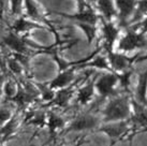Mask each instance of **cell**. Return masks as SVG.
I'll return each mask as SVG.
<instances>
[{"label": "cell", "mask_w": 147, "mask_h": 146, "mask_svg": "<svg viewBox=\"0 0 147 146\" xmlns=\"http://www.w3.org/2000/svg\"><path fill=\"white\" fill-rule=\"evenodd\" d=\"M131 111V96L128 93H119L107 99L99 113L101 115L102 122H111L130 118Z\"/></svg>", "instance_id": "cell-1"}, {"label": "cell", "mask_w": 147, "mask_h": 146, "mask_svg": "<svg viewBox=\"0 0 147 146\" xmlns=\"http://www.w3.org/2000/svg\"><path fill=\"white\" fill-rule=\"evenodd\" d=\"M96 132L104 133L109 137L111 142H118L131 139L135 133V129L130 118L119 122H102Z\"/></svg>", "instance_id": "cell-2"}, {"label": "cell", "mask_w": 147, "mask_h": 146, "mask_svg": "<svg viewBox=\"0 0 147 146\" xmlns=\"http://www.w3.org/2000/svg\"><path fill=\"white\" fill-rule=\"evenodd\" d=\"M102 124V118L100 113H94L91 111L81 113L68 122L62 134L72 133V132H87L96 131L98 127Z\"/></svg>", "instance_id": "cell-3"}, {"label": "cell", "mask_w": 147, "mask_h": 146, "mask_svg": "<svg viewBox=\"0 0 147 146\" xmlns=\"http://www.w3.org/2000/svg\"><path fill=\"white\" fill-rule=\"evenodd\" d=\"M94 88L96 93H98L99 98L102 101H106L110 98L123 93H120L119 89L118 75L113 71H105L102 74L97 75L94 82Z\"/></svg>", "instance_id": "cell-4"}, {"label": "cell", "mask_w": 147, "mask_h": 146, "mask_svg": "<svg viewBox=\"0 0 147 146\" xmlns=\"http://www.w3.org/2000/svg\"><path fill=\"white\" fill-rule=\"evenodd\" d=\"M125 29L126 32L123 36H119L115 45V49L118 52L130 53L133 51L147 49V38L145 34H142L130 28Z\"/></svg>", "instance_id": "cell-5"}, {"label": "cell", "mask_w": 147, "mask_h": 146, "mask_svg": "<svg viewBox=\"0 0 147 146\" xmlns=\"http://www.w3.org/2000/svg\"><path fill=\"white\" fill-rule=\"evenodd\" d=\"M121 27L117 22H106L100 18V32H101V42L100 45L102 46L105 52L114 51L116 42L120 36Z\"/></svg>", "instance_id": "cell-6"}, {"label": "cell", "mask_w": 147, "mask_h": 146, "mask_svg": "<svg viewBox=\"0 0 147 146\" xmlns=\"http://www.w3.org/2000/svg\"><path fill=\"white\" fill-rule=\"evenodd\" d=\"M107 56V60L110 64V67L112 71L115 73H121L126 70L131 69L135 64V60L140 54L136 53L134 56H128L126 53L123 52H116V51H111L105 52Z\"/></svg>", "instance_id": "cell-7"}, {"label": "cell", "mask_w": 147, "mask_h": 146, "mask_svg": "<svg viewBox=\"0 0 147 146\" xmlns=\"http://www.w3.org/2000/svg\"><path fill=\"white\" fill-rule=\"evenodd\" d=\"M25 124V112L16 109L12 118L0 128V142L4 144L16 135Z\"/></svg>", "instance_id": "cell-8"}, {"label": "cell", "mask_w": 147, "mask_h": 146, "mask_svg": "<svg viewBox=\"0 0 147 146\" xmlns=\"http://www.w3.org/2000/svg\"><path fill=\"white\" fill-rule=\"evenodd\" d=\"M24 12L26 17H28L30 20L37 22V23L47 26L56 34L51 22L47 20L49 13H46L45 9L42 7L41 3L38 2L37 0H24Z\"/></svg>", "instance_id": "cell-9"}, {"label": "cell", "mask_w": 147, "mask_h": 146, "mask_svg": "<svg viewBox=\"0 0 147 146\" xmlns=\"http://www.w3.org/2000/svg\"><path fill=\"white\" fill-rule=\"evenodd\" d=\"M114 2L117 9V23L121 28H127L134 15L139 0H114Z\"/></svg>", "instance_id": "cell-10"}, {"label": "cell", "mask_w": 147, "mask_h": 146, "mask_svg": "<svg viewBox=\"0 0 147 146\" xmlns=\"http://www.w3.org/2000/svg\"><path fill=\"white\" fill-rule=\"evenodd\" d=\"M78 85V81H76L68 87L56 90V93H55V97L53 98V100L49 101V103H46L45 105H43V107H59V109L69 107L75 93H76Z\"/></svg>", "instance_id": "cell-11"}, {"label": "cell", "mask_w": 147, "mask_h": 146, "mask_svg": "<svg viewBox=\"0 0 147 146\" xmlns=\"http://www.w3.org/2000/svg\"><path fill=\"white\" fill-rule=\"evenodd\" d=\"M52 14L67 18L70 22H72L73 24H78V23H89V24L94 25L100 24V16H99L98 12L94 9L86 11V12L76 11V13H65L60 12V11H52Z\"/></svg>", "instance_id": "cell-12"}, {"label": "cell", "mask_w": 147, "mask_h": 146, "mask_svg": "<svg viewBox=\"0 0 147 146\" xmlns=\"http://www.w3.org/2000/svg\"><path fill=\"white\" fill-rule=\"evenodd\" d=\"M11 29L20 36H28V33L33 30H51L47 26L37 23L23 15L15 18L14 23L11 25Z\"/></svg>", "instance_id": "cell-13"}, {"label": "cell", "mask_w": 147, "mask_h": 146, "mask_svg": "<svg viewBox=\"0 0 147 146\" xmlns=\"http://www.w3.org/2000/svg\"><path fill=\"white\" fill-rule=\"evenodd\" d=\"M69 120L62 115L57 114L55 111L51 110L47 112V122H46V127L49 130V137L52 139H57L59 134H62L65 131V127L68 125Z\"/></svg>", "instance_id": "cell-14"}, {"label": "cell", "mask_w": 147, "mask_h": 146, "mask_svg": "<svg viewBox=\"0 0 147 146\" xmlns=\"http://www.w3.org/2000/svg\"><path fill=\"white\" fill-rule=\"evenodd\" d=\"M75 71L76 68L73 65L67 67L63 70H60L57 75L49 83V87L54 90H58L73 84L75 81Z\"/></svg>", "instance_id": "cell-15"}, {"label": "cell", "mask_w": 147, "mask_h": 146, "mask_svg": "<svg viewBox=\"0 0 147 146\" xmlns=\"http://www.w3.org/2000/svg\"><path fill=\"white\" fill-rule=\"evenodd\" d=\"M97 75L92 76V78H85V83L83 86L78 87L76 90V102L80 105L86 106L94 99L96 95V88H94V82H96Z\"/></svg>", "instance_id": "cell-16"}, {"label": "cell", "mask_w": 147, "mask_h": 146, "mask_svg": "<svg viewBox=\"0 0 147 146\" xmlns=\"http://www.w3.org/2000/svg\"><path fill=\"white\" fill-rule=\"evenodd\" d=\"M94 4L100 18L106 22H117V9L114 0H96Z\"/></svg>", "instance_id": "cell-17"}, {"label": "cell", "mask_w": 147, "mask_h": 146, "mask_svg": "<svg viewBox=\"0 0 147 146\" xmlns=\"http://www.w3.org/2000/svg\"><path fill=\"white\" fill-rule=\"evenodd\" d=\"M131 98L135 101L147 106V69L140 73L135 88L132 90Z\"/></svg>", "instance_id": "cell-18"}, {"label": "cell", "mask_w": 147, "mask_h": 146, "mask_svg": "<svg viewBox=\"0 0 147 146\" xmlns=\"http://www.w3.org/2000/svg\"><path fill=\"white\" fill-rule=\"evenodd\" d=\"M20 88V82L15 76L8 73L7 80L4 82L3 86V98L5 101H11L13 98L16 96Z\"/></svg>", "instance_id": "cell-19"}, {"label": "cell", "mask_w": 147, "mask_h": 146, "mask_svg": "<svg viewBox=\"0 0 147 146\" xmlns=\"http://www.w3.org/2000/svg\"><path fill=\"white\" fill-rule=\"evenodd\" d=\"M7 69H8V73L12 74L13 76H15L18 78H23L25 75V72L27 71L26 68L22 65V62L17 58L13 56L12 54L10 56H7Z\"/></svg>", "instance_id": "cell-20"}, {"label": "cell", "mask_w": 147, "mask_h": 146, "mask_svg": "<svg viewBox=\"0 0 147 146\" xmlns=\"http://www.w3.org/2000/svg\"><path fill=\"white\" fill-rule=\"evenodd\" d=\"M15 111L16 110H14V103L13 102H11V105L4 104V103L0 104V128L12 118Z\"/></svg>", "instance_id": "cell-21"}, {"label": "cell", "mask_w": 147, "mask_h": 146, "mask_svg": "<svg viewBox=\"0 0 147 146\" xmlns=\"http://www.w3.org/2000/svg\"><path fill=\"white\" fill-rule=\"evenodd\" d=\"M10 3V13L11 15L16 17H20L23 15L24 12V0H9Z\"/></svg>", "instance_id": "cell-22"}, {"label": "cell", "mask_w": 147, "mask_h": 146, "mask_svg": "<svg viewBox=\"0 0 147 146\" xmlns=\"http://www.w3.org/2000/svg\"><path fill=\"white\" fill-rule=\"evenodd\" d=\"M127 28H130L132 30H135L138 32L142 33V34L147 36V15L145 17H143L142 20H140L139 22H136L134 24L128 26Z\"/></svg>", "instance_id": "cell-23"}, {"label": "cell", "mask_w": 147, "mask_h": 146, "mask_svg": "<svg viewBox=\"0 0 147 146\" xmlns=\"http://www.w3.org/2000/svg\"><path fill=\"white\" fill-rule=\"evenodd\" d=\"M7 75H8V73H5L0 70V101L3 98V86H4V82L7 80Z\"/></svg>", "instance_id": "cell-24"}, {"label": "cell", "mask_w": 147, "mask_h": 146, "mask_svg": "<svg viewBox=\"0 0 147 146\" xmlns=\"http://www.w3.org/2000/svg\"><path fill=\"white\" fill-rule=\"evenodd\" d=\"M0 70L5 73H8V69H7V56H4V54L1 49H0Z\"/></svg>", "instance_id": "cell-25"}, {"label": "cell", "mask_w": 147, "mask_h": 146, "mask_svg": "<svg viewBox=\"0 0 147 146\" xmlns=\"http://www.w3.org/2000/svg\"><path fill=\"white\" fill-rule=\"evenodd\" d=\"M146 60H147V53L145 54V55H143V56L139 55L138 58H136V60H135V64H138V62H142V61H146Z\"/></svg>", "instance_id": "cell-26"}, {"label": "cell", "mask_w": 147, "mask_h": 146, "mask_svg": "<svg viewBox=\"0 0 147 146\" xmlns=\"http://www.w3.org/2000/svg\"><path fill=\"white\" fill-rule=\"evenodd\" d=\"M87 1H88L89 3H94V1H96V0H87Z\"/></svg>", "instance_id": "cell-27"}]
</instances>
